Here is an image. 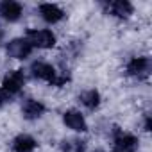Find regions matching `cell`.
<instances>
[{"instance_id": "12", "label": "cell", "mask_w": 152, "mask_h": 152, "mask_svg": "<svg viewBox=\"0 0 152 152\" xmlns=\"http://www.w3.org/2000/svg\"><path fill=\"white\" fill-rule=\"evenodd\" d=\"M36 145L38 143L31 134H18L13 140V150L15 152H34Z\"/></svg>"}, {"instance_id": "6", "label": "cell", "mask_w": 152, "mask_h": 152, "mask_svg": "<svg viewBox=\"0 0 152 152\" xmlns=\"http://www.w3.org/2000/svg\"><path fill=\"white\" fill-rule=\"evenodd\" d=\"M102 7L107 15H111L115 18H120V20H127L134 13V7L129 0H111V2H104Z\"/></svg>"}, {"instance_id": "4", "label": "cell", "mask_w": 152, "mask_h": 152, "mask_svg": "<svg viewBox=\"0 0 152 152\" xmlns=\"http://www.w3.org/2000/svg\"><path fill=\"white\" fill-rule=\"evenodd\" d=\"M25 81H27V77H25L23 70H13V72H9V73L6 75V77H4L0 90H4V91H6L11 99H15V97H16V95L23 90Z\"/></svg>"}, {"instance_id": "15", "label": "cell", "mask_w": 152, "mask_h": 152, "mask_svg": "<svg viewBox=\"0 0 152 152\" xmlns=\"http://www.w3.org/2000/svg\"><path fill=\"white\" fill-rule=\"evenodd\" d=\"M11 100H13V99H11L4 90H0V107H4V106H6L7 102H11Z\"/></svg>"}, {"instance_id": "2", "label": "cell", "mask_w": 152, "mask_h": 152, "mask_svg": "<svg viewBox=\"0 0 152 152\" xmlns=\"http://www.w3.org/2000/svg\"><path fill=\"white\" fill-rule=\"evenodd\" d=\"M25 39L31 43L32 48H43V50L52 48L57 43V38L50 29H29Z\"/></svg>"}, {"instance_id": "5", "label": "cell", "mask_w": 152, "mask_h": 152, "mask_svg": "<svg viewBox=\"0 0 152 152\" xmlns=\"http://www.w3.org/2000/svg\"><path fill=\"white\" fill-rule=\"evenodd\" d=\"M140 147V141L134 134L124 132L118 127H115V136H113V152H136Z\"/></svg>"}, {"instance_id": "11", "label": "cell", "mask_w": 152, "mask_h": 152, "mask_svg": "<svg viewBox=\"0 0 152 152\" xmlns=\"http://www.w3.org/2000/svg\"><path fill=\"white\" fill-rule=\"evenodd\" d=\"M38 11H39V16L47 23H52V25L57 23V22H61L64 18V11L59 6H56V4H41L38 7Z\"/></svg>"}, {"instance_id": "3", "label": "cell", "mask_w": 152, "mask_h": 152, "mask_svg": "<svg viewBox=\"0 0 152 152\" xmlns=\"http://www.w3.org/2000/svg\"><path fill=\"white\" fill-rule=\"evenodd\" d=\"M150 70H152V63H150V57H147V56L132 57V59L127 63V66H125L127 75H129V77L138 79V81H145V79H148Z\"/></svg>"}, {"instance_id": "16", "label": "cell", "mask_w": 152, "mask_h": 152, "mask_svg": "<svg viewBox=\"0 0 152 152\" xmlns=\"http://www.w3.org/2000/svg\"><path fill=\"white\" fill-rule=\"evenodd\" d=\"M143 129H145L147 132L152 131V120H150V115H145V118H143Z\"/></svg>"}, {"instance_id": "7", "label": "cell", "mask_w": 152, "mask_h": 152, "mask_svg": "<svg viewBox=\"0 0 152 152\" xmlns=\"http://www.w3.org/2000/svg\"><path fill=\"white\" fill-rule=\"evenodd\" d=\"M32 50L34 48L31 47V43L25 38H15L6 45V52L13 59H27L32 54Z\"/></svg>"}, {"instance_id": "1", "label": "cell", "mask_w": 152, "mask_h": 152, "mask_svg": "<svg viewBox=\"0 0 152 152\" xmlns=\"http://www.w3.org/2000/svg\"><path fill=\"white\" fill-rule=\"evenodd\" d=\"M31 75L34 79L45 81V83H48L50 86H56V88H63L70 81L68 73H59L50 63H45V61H34L31 64Z\"/></svg>"}, {"instance_id": "14", "label": "cell", "mask_w": 152, "mask_h": 152, "mask_svg": "<svg viewBox=\"0 0 152 152\" xmlns=\"http://www.w3.org/2000/svg\"><path fill=\"white\" fill-rule=\"evenodd\" d=\"M61 150L63 152H84L86 150V141L79 140V138L63 140L61 141Z\"/></svg>"}, {"instance_id": "9", "label": "cell", "mask_w": 152, "mask_h": 152, "mask_svg": "<svg viewBox=\"0 0 152 152\" xmlns=\"http://www.w3.org/2000/svg\"><path fill=\"white\" fill-rule=\"evenodd\" d=\"M22 15H23V7L20 2H15V0H4V2H0V16L6 22L15 23L22 18Z\"/></svg>"}, {"instance_id": "10", "label": "cell", "mask_w": 152, "mask_h": 152, "mask_svg": "<svg viewBox=\"0 0 152 152\" xmlns=\"http://www.w3.org/2000/svg\"><path fill=\"white\" fill-rule=\"evenodd\" d=\"M45 111H47L45 104L39 102V100H36V99H25L23 104H22V115H23V118L29 120V122L41 118V116L45 115Z\"/></svg>"}, {"instance_id": "17", "label": "cell", "mask_w": 152, "mask_h": 152, "mask_svg": "<svg viewBox=\"0 0 152 152\" xmlns=\"http://www.w3.org/2000/svg\"><path fill=\"white\" fill-rule=\"evenodd\" d=\"M2 38H4V31H2V27H0V41H2Z\"/></svg>"}, {"instance_id": "8", "label": "cell", "mask_w": 152, "mask_h": 152, "mask_svg": "<svg viewBox=\"0 0 152 152\" xmlns=\"http://www.w3.org/2000/svg\"><path fill=\"white\" fill-rule=\"evenodd\" d=\"M63 122L68 129H72L75 132H86L88 131V122H86L84 115L77 109H66L63 113Z\"/></svg>"}, {"instance_id": "13", "label": "cell", "mask_w": 152, "mask_h": 152, "mask_svg": "<svg viewBox=\"0 0 152 152\" xmlns=\"http://www.w3.org/2000/svg\"><path fill=\"white\" fill-rule=\"evenodd\" d=\"M79 102H81L86 109L95 111V109L100 106V93H99L95 88L86 90V91H83V93L79 95Z\"/></svg>"}]
</instances>
